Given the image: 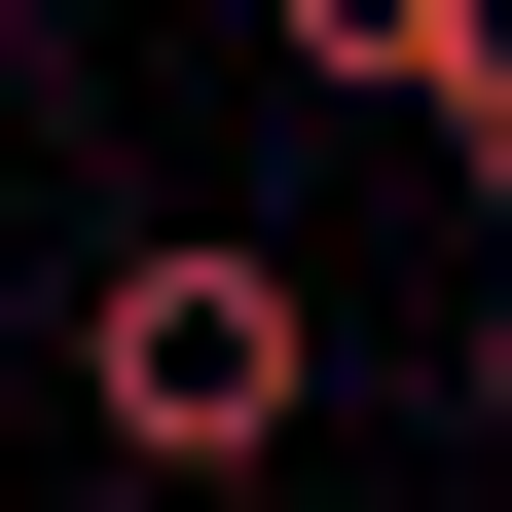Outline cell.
<instances>
[{
    "label": "cell",
    "mask_w": 512,
    "mask_h": 512,
    "mask_svg": "<svg viewBox=\"0 0 512 512\" xmlns=\"http://www.w3.org/2000/svg\"><path fill=\"white\" fill-rule=\"evenodd\" d=\"M293 403H330V330H293L256 220H110V256H74V439H110L147 512H293Z\"/></svg>",
    "instance_id": "6da1fadb"
},
{
    "label": "cell",
    "mask_w": 512,
    "mask_h": 512,
    "mask_svg": "<svg viewBox=\"0 0 512 512\" xmlns=\"http://www.w3.org/2000/svg\"><path fill=\"white\" fill-rule=\"evenodd\" d=\"M256 37H293L330 110H403V74H439V0H256Z\"/></svg>",
    "instance_id": "7a4b0ae2"
},
{
    "label": "cell",
    "mask_w": 512,
    "mask_h": 512,
    "mask_svg": "<svg viewBox=\"0 0 512 512\" xmlns=\"http://www.w3.org/2000/svg\"><path fill=\"white\" fill-rule=\"evenodd\" d=\"M403 147H476V183H512V0H439V74H403Z\"/></svg>",
    "instance_id": "3957f363"
},
{
    "label": "cell",
    "mask_w": 512,
    "mask_h": 512,
    "mask_svg": "<svg viewBox=\"0 0 512 512\" xmlns=\"http://www.w3.org/2000/svg\"><path fill=\"white\" fill-rule=\"evenodd\" d=\"M476 476H512V256H476Z\"/></svg>",
    "instance_id": "277c9868"
}]
</instances>
